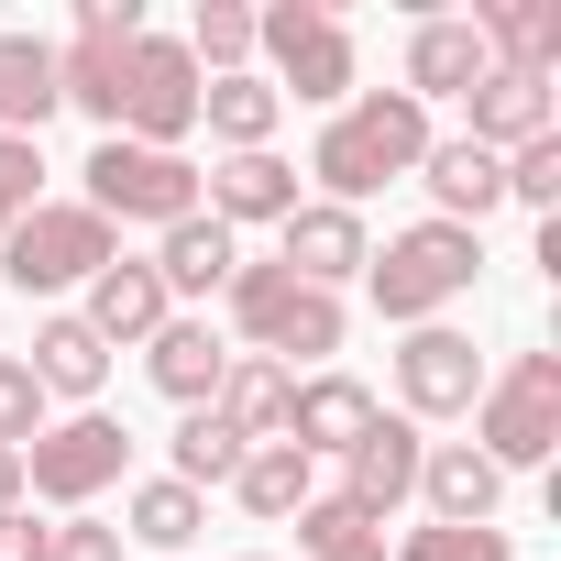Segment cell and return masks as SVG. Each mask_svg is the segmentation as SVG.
<instances>
[{
	"label": "cell",
	"instance_id": "6da1fadb",
	"mask_svg": "<svg viewBox=\"0 0 561 561\" xmlns=\"http://www.w3.org/2000/svg\"><path fill=\"white\" fill-rule=\"evenodd\" d=\"M430 144H440V133H430V111H419L408 89H364V100H342L331 133L309 144V176H320L331 209H364L386 176H419Z\"/></svg>",
	"mask_w": 561,
	"mask_h": 561
},
{
	"label": "cell",
	"instance_id": "7a4b0ae2",
	"mask_svg": "<svg viewBox=\"0 0 561 561\" xmlns=\"http://www.w3.org/2000/svg\"><path fill=\"white\" fill-rule=\"evenodd\" d=\"M473 275H484V231H451V220H408L375 264H364V287L397 331H430L451 298H473Z\"/></svg>",
	"mask_w": 561,
	"mask_h": 561
},
{
	"label": "cell",
	"instance_id": "3957f363",
	"mask_svg": "<svg viewBox=\"0 0 561 561\" xmlns=\"http://www.w3.org/2000/svg\"><path fill=\"white\" fill-rule=\"evenodd\" d=\"M473 451L495 473H539L561 451V353H517L506 375H484L473 397Z\"/></svg>",
	"mask_w": 561,
	"mask_h": 561
},
{
	"label": "cell",
	"instance_id": "277c9868",
	"mask_svg": "<svg viewBox=\"0 0 561 561\" xmlns=\"http://www.w3.org/2000/svg\"><path fill=\"white\" fill-rule=\"evenodd\" d=\"M0 264H12L23 298H56V287H89L100 264H122V231L89 198H45V209H23L12 231H0Z\"/></svg>",
	"mask_w": 561,
	"mask_h": 561
},
{
	"label": "cell",
	"instance_id": "5b68a950",
	"mask_svg": "<svg viewBox=\"0 0 561 561\" xmlns=\"http://www.w3.org/2000/svg\"><path fill=\"white\" fill-rule=\"evenodd\" d=\"M253 56H275V100H309V111H342L353 100V23L331 0H275L253 12Z\"/></svg>",
	"mask_w": 561,
	"mask_h": 561
},
{
	"label": "cell",
	"instance_id": "8992f818",
	"mask_svg": "<svg viewBox=\"0 0 561 561\" xmlns=\"http://www.w3.org/2000/svg\"><path fill=\"white\" fill-rule=\"evenodd\" d=\"M122 462H133V430H122L111 408H78V419H45V430L23 440V495L89 517V495H111Z\"/></svg>",
	"mask_w": 561,
	"mask_h": 561
},
{
	"label": "cell",
	"instance_id": "52a82bcc",
	"mask_svg": "<svg viewBox=\"0 0 561 561\" xmlns=\"http://www.w3.org/2000/svg\"><path fill=\"white\" fill-rule=\"evenodd\" d=\"M89 176V209L122 231V220H154V231H176L187 209H198V165L187 154H154V144H122V133H100V154L78 165Z\"/></svg>",
	"mask_w": 561,
	"mask_h": 561
},
{
	"label": "cell",
	"instance_id": "ba28073f",
	"mask_svg": "<svg viewBox=\"0 0 561 561\" xmlns=\"http://www.w3.org/2000/svg\"><path fill=\"white\" fill-rule=\"evenodd\" d=\"M198 67H187V45L176 34H144L133 56H122V144H154V154H176L187 133H198Z\"/></svg>",
	"mask_w": 561,
	"mask_h": 561
},
{
	"label": "cell",
	"instance_id": "9c48e42d",
	"mask_svg": "<svg viewBox=\"0 0 561 561\" xmlns=\"http://www.w3.org/2000/svg\"><path fill=\"white\" fill-rule=\"evenodd\" d=\"M144 45V0H89L78 12V45L56 56V100L89 111L100 133H122V56Z\"/></svg>",
	"mask_w": 561,
	"mask_h": 561
},
{
	"label": "cell",
	"instance_id": "30bf717a",
	"mask_svg": "<svg viewBox=\"0 0 561 561\" xmlns=\"http://www.w3.org/2000/svg\"><path fill=\"white\" fill-rule=\"evenodd\" d=\"M397 397H408V419H473V397H484L473 331H451V320L408 331V342H397Z\"/></svg>",
	"mask_w": 561,
	"mask_h": 561
},
{
	"label": "cell",
	"instance_id": "8fae6325",
	"mask_svg": "<svg viewBox=\"0 0 561 561\" xmlns=\"http://www.w3.org/2000/svg\"><path fill=\"white\" fill-rule=\"evenodd\" d=\"M275 264H287L298 287L342 298V275H364V264H375V231H364V209H331V198H298L287 220H275Z\"/></svg>",
	"mask_w": 561,
	"mask_h": 561
},
{
	"label": "cell",
	"instance_id": "7c38bea8",
	"mask_svg": "<svg viewBox=\"0 0 561 561\" xmlns=\"http://www.w3.org/2000/svg\"><path fill=\"white\" fill-rule=\"evenodd\" d=\"M419 451H430V440H419V419H375V430L342 451V506H353L364 528H386V517L419 495Z\"/></svg>",
	"mask_w": 561,
	"mask_h": 561
},
{
	"label": "cell",
	"instance_id": "4fadbf2b",
	"mask_svg": "<svg viewBox=\"0 0 561 561\" xmlns=\"http://www.w3.org/2000/svg\"><path fill=\"white\" fill-rule=\"evenodd\" d=\"M484 67H495V56H484V34H473L462 12H419V23H408V100H419V111H430V100H473Z\"/></svg>",
	"mask_w": 561,
	"mask_h": 561
},
{
	"label": "cell",
	"instance_id": "5bb4252c",
	"mask_svg": "<svg viewBox=\"0 0 561 561\" xmlns=\"http://www.w3.org/2000/svg\"><path fill=\"white\" fill-rule=\"evenodd\" d=\"M462 111H473L462 144H484V154H517V144L561 133V100H550V78H528V67H484V89H473Z\"/></svg>",
	"mask_w": 561,
	"mask_h": 561
},
{
	"label": "cell",
	"instance_id": "9a60e30c",
	"mask_svg": "<svg viewBox=\"0 0 561 561\" xmlns=\"http://www.w3.org/2000/svg\"><path fill=\"white\" fill-rule=\"evenodd\" d=\"M419 187H430V220H451V231H484V209H506V154H484V144H430L419 154Z\"/></svg>",
	"mask_w": 561,
	"mask_h": 561
},
{
	"label": "cell",
	"instance_id": "2e32d148",
	"mask_svg": "<svg viewBox=\"0 0 561 561\" xmlns=\"http://www.w3.org/2000/svg\"><path fill=\"white\" fill-rule=\"evenodd\" d=\"M198 209H209L220 231H242V220H287V209H298V165L275 154V144H264V154H220V165L198 176Z\"/></svg>",
	"mask_w": 561,
	"mask_h": 561
},
{
	"label": "cell",
	"instance_id": "e0dca14e",
	"mask_svg": "<svg viewBox=\"0 0 561 561\" xmlns=\"http://www.w3.org/2000/svg\"><path fill=\"white\" fill-rule=\"evenodd\" d=\"M495 495H506V473H495L473 440H430V451H419V506H430L440 528H495Z\"/></svg>",
	"mask_w": 561,
	"mask_h": 561
},
{
	"label": "cell",
	"instance_id": "ac0fdd59",
	"mask_svg": "<svg viewBox=\"0 0 561 561\" xmlns=\"http://www.w3.org/2000/svg\"><path fill=\"white\" fill-rule=\"evenodd\" d=\"M375 419H386V408H375V397H364L353 375H309V386L287 397V451H309V462L331 451V462H342V451H353V440H364Z\"/></svg>",
	"mask_w": 561,
	"mask_h": 561
},
{
	"label": "cell",
	"instance_id": "d6986e66",
	"mask_svg": "<svg viewBox=\"0 0 561 561\" xmlns=\"http://www.w3.org/2000/svg\"><path fill=\"white\" fill-rule=\"evenodd\" d=\"M23 375L45 386V408H56V397H78V408H89V397L111 386V342H100V331H89L78 309H56V320L34 331V353H23Z\"/></svg>",
	"mask_w": 561,
	"mask_h": 561
},
{
	"label": "cell",
	"instance_id": "ffe728a7",
	"mask_svg": "<svg viewBox=\"0 0 561 561\" xmlns=\"http://www.w3.org/2000/svg\"><path fill=\"white\" fill-rule=\"evenodd\" d=\"M484 34L495 67H528V78H561V0H473L462 12Z\"/></svg>",
	"mask_w": 561,
	"mask_h": 561
},
{
	"label": "cell",
	"instance_id": "44dd1931",
	"mask_svg": "<svg viewBox=\"0 0 561 561\" xmlns=\"http://www.w3.org/2000/svg\"><path fill=\"white\" fill-rule=\"evenodd\" d=\"M78 320H89L100 342H154V331L176 320V298L154 287V264H133V253H122V264H100V275H89V309H78Z\"/></svg>",
	"mask_w": 561,
	"mask_h": 561
},
{
	"label": "cell",
	"instance_id": "7402d4cb",
	"mask_svg": "<svg viewBox=\"0 0 561 561\" xmlns=\"http://www.w3.org/2000/svg\"><path fill=\"white\" fill-rule=\"evenodd\" d=\"M144 264H154V287H165V298H209V287H231L242 242H231V231H220L209 209H187V220H176V231H165V242H154Z\"/></svg>",
	"mask_w": 561,
	"mask_h": 561
},
{
	"label": "cell",
	"instance_id": "603a6c76",
	"mask_svg": "<svg viewBox=\"0 0 561 561\" xmlns=\"http://www.w3.org/2000/svg\"><path fill=\"white\" fill-rule=\"evenodd\" d=\"M220 364H231V342H220L209 320H165V331L144 342V375H154L176 408H209V397H220Z\"/></svg>",
	"mask_w": 561,
	"mask_h": 561
},
{
	"label": "cell",
	"instance_id": "cb8c5ba5",
	"mask_svg": "<svg viewBox=\"0 0 561 561\" xmlns=\"http://www.w3.org/2000/svg\"><path fill=\"white\" fill-rule=\"evenodd\" d=\"M287 397H298V375H287V364L231 353V364H220V397H209V419H231L242 440H287Z\"/></svg>",
	"mask_w": 561,
	"mask_h": 561
},
{
	"label": "cell",
	"instance_id": "d4e9b609",
	"mask_svg": "<svg viewBox=\"0 0 561 561\" xmlns=\"http://www.w3.org/2000/svg\"><path fill=\"white\" fill-rule=\"evenodd\" d=\"M198 122H209V144L264 154V144H275V122H287V100H275V78L231 67V78H209V89H198Z\"/></svg>",
	"mask_w": 561,
	"mask_h": 561
},
{
	"label": "cell",
	"instance_id": "484cf974",
	"mask_svg": "<svg viewBox=\"0 0 561 561\" xmlns=\"http://www.w3.org/2000/svg\"><path fill=\"white\" fill-rule=\"evenodd\" d=\"M67 100H56V45L45 34H0V133H45Z\"/></svg>",
	"mask_w": 561,
	"mask_h": 561
},
{
	"label": "cell",
	"instance_id": "4316f807",
	"mask_svg": "<svg viewBox=\"0 0 561 561\" xmlns=\"http://www.w3.org/2000/svg\"><path fill=\"white\" fill-rule=\"evenodd\" d=\"M231 495H242V517H264V528H275V517H298V506L320 495V462H309V451H287V440H253V451H242V473H231Z\"/></svg>",
	"mask_w": 561,
	"mask_h": 561
},
{
	"label": "cell",
	"instance_id": "83f0119b",
	"mask_svg": "<svg viewBox=\"0 0 561 561\" xmlns=\"http://www.w3.org/2000/svg\"><path fill=\"white\" fill-rule=\"evenodd\" d=\"M253 353H264V364H287V375H298V364H320V375H331V353H342V298L287 287V309L264 320V342H253Z\"/></svg>",
	"mask_w": 561,
	"mask_h": 561
},
{
	"label": "cell",
	"instance_id": "f1b7e54d",
	"mask_svg": "<svg viewBox=\"0 0 561 561\" xmlns=\"http://www.w3.org/2000/svg\"><path fill=\"white\" fill-rule=\"evenodd\" d=\"M198 517H209V495H187L176 473H154V484H133V495H122V528H133L144 550H187V539H198Z\"/></svg>",
	"mask_w": 561,
	"mask_h": 561
},
{
	"label": "cell",
	"instance_id": "f546056e",
	"mask_svg": "<svg viewBox=\"0 0 561 561\" xmlns=\"http://www.w3.org/2000/svg\"><path fill=\"white\" fill-rule=\"evenodd\" d=\"M242 451H253V440H242L231 419H209V408H187V419H176V484H187V495L231 484V473H242Z\"/></svg>",
	"mask_w": 561,
	"mask_h": 561
},
{
	"label": "cell",
	"instance_id": "4dcf8cb0",
	"mask_svg": "<svg viewBox=\"0 0 561 561\" xmlns=\"http://www.w3.org/2000/svg\"><path fill=\"white\" fill-rule=\"evenodd\" d=\"M176 45H187L198 78H231V67H253V12H242V0H198V23Z\"/></svg>",
	"mask_w": 561,
	"mask_h": 561
},
{
	"label": "cell",
	"instance_id": "1f68e13d",
	"mask_svg": "<svg viewBox=\"0 0 561 561\" xmlns=\"http://www.w3.org/2000/svg\"><path fill=\"white\" fill-rule=\"evenodd\" d=\"M386 561H517V539H506V528H440V517H430V528H408Z\"/></svg>",
	"mask_w": 561,
	"mask_h": 561
},
{
	"label": "cell",
	"instance_id": "d6a6232c",
	"mask_svg": "<svg viewBox=\"0 0 561 561\" xmlns=\"http://www.w3.org/2000/svg\"><path fill=\"white\" fill-rule=\"evenodd\" d=\"M506 198H517V209H539V220L561 209V133H539V144H517V154H506Z\"/></svg>",
	"mask_w": 561,
	"mask_h": 561
},
{
	"label": "cell",
	"instance_id": "836d02e7",
	"mask_svg": "<svg viewBox=\"0 0 561 561\" xmlns=\"http://www.w3.org/2000/svg\"><path fill=\"white\" fill-rule=\"evenodd\" d=\"M23 209H45V144H23V133H0V231H12Z\"/></svg>",
	"mask_w": 561,
	"mask_h": 561
},
{
	"label": "cell",
	"instance_id": "e575fe53",
	"mask_svg": "<svg viewBox=\"0 0 561 561\" xmlns=\"http://www.w3.org/2000/svg\"><path fill=\"white\" fill-rule=\"evenodd\" d=\"M353 539H386V528H364L342 495H309V506H298V550H309V561H331V550H353Z\"/></svg>",
	"mask_w": 561,
	"mask_h": 561
},
{
	"label": "cell",
	"instance_id": "d590c367",
	"mask_svg": "<svg viewBox=\"0 0 561 561\" xmlns=\"http://www.w3.org/2000/svg\"><path fill=\"white\" fill-rule=\"evenodd\" d=\"M45 430V386L23 375V353H0V451H23Z\"/></svg>",
	"mask_w": 561,
	"mask_h": 561
},
{
	"label": "cell",
	"instance_id": "8d00e7d4",
	"mask_svg": "<svg viewBox=\"0 0 561 561\" xmlns=\"http://www.w3.org/2000/svg\"><path fill=\"white\" fill-rule=\"evenodd\" d=\"M45 561H122V528H100V517H56V528H45Z\"/></svg>",
	"mask_w": 561,
	"mask_h": 561
},
{
	"label": "cell",
	"instance_id": "74e56055",
	"mask_svg": "<svg viewBox=\"0 0 561 561\" xmlns=\"http://www.w3.org/2000/svg\"><path fill=\"white\" fill-rule=\"evenodd\" d=\"M0 561H45V528L34 517H0Z\"/></svg>",
	"mask_w": 561,
	"mask_h": 561
},
{
	"label": "cell",
	"instance_id": "f35d334b",
	"mask_svg": "<svg viewBox=\"0 0 561 561\" xmlns=\"http://www.w3.org/2000/svg\"><path fill=\"white\" fill-rule=\"evenodd\" d=\"M0 517H23V451H0Z\"/></svg>",
	"mask_w": 561,
	"mask_h": 561
},
{
	"label": "cell",
	"instance_id": "ab89813d",
	"mask_svg": "<svg viewBox=\"0 0 561 561\" xmlns=\"http://www.w3.org/2000/svg\"><path fill=\"white\" fill-rule=\"evenodd\" d=\"M331 561H386V539H353V550H331Z\"/></svg>",
	"mask_w": 561,
	"mask_h": 561
},
{
	"label": "cell",
	"instance_id": "60d3db41",
	"mask_svg": "<svg viewBox=\"0 0 561 561\" xmlns=\"http://www.w3.org/2000/svg\"><path fill=\"white\" fill-rule=\"evenodd\" d=\"M242 561H275V550H242Z\"/></svg>",
	"mask_w": 561,
	"mask_h": 561
}]
</instances>
